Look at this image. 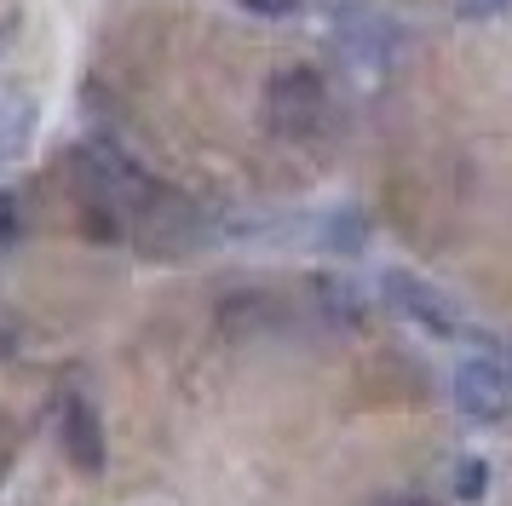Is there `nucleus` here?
<instances>
[{
	"label": "nucleus",
	"mask_w": 512,
	"mask_h": 506,
	"mask_svg": "<svg viewBox=\"0 0 512 506\" xmlns=\"http://www.w3.org/2000/svg\"><path fill=\"white\" fill-rule=\"evenodd\" d=\"M392 506H432V501H420V495H403V501H392Z\"/></svg>",
	"instance_id": "0eeeda50"
},
{
	"label": "nucleus",
	"mask_w": 512,
	"mask_h": 506,
	"mask_svg": "<svg viewBox=\"0 0 512 506\" xmlns=\"http://www.w3.org/2000/svg\"><path fill=\"white\" fill-rule=\"evenodd\" d=\"M58 443H64V455H70L75 472H87V478H98L104 472V420H98V409L81 397V391H70L64 403H58Z\"/></svg>",
	"instance_id": "20e7f679"
},
{
	"label": "nucleus",
	"mask_w": 512,
	"mask_h": 506,
	"mask_svg": "<svg viewBox=\"0 0 512 506\" xmlns=\"http://www.w3.org/2000/svg\"><path fill=\"white\" fill-rule=\"evenodd\" d=\"M512 0H455V12H461L466 23H484V18H501Z\"/></svg>",
	"instance_id": "423d86ee"
},
{
	"label": "nucleus",
	"mask_w": 512,
	"mask_h": 506,
	"mask_svg": "<svg viewBox=\"0 0 512 506\" xmlns=\"http://www.w3.org/2000/svg\"><path fill=\"white\" fill-rule=\"evenodd\" d=\"M455 409L478 426H501L512 414V351L507 345H484L478 357L455 368Z\"/></svg>",
	"instance_id": "f257e3e1"
},
{
	"label": "nucleus",
	"mask_w": 512,
	"mask_h": 506,
	"mask_svg": "<svg viewBox=\"0 0 512 506\" xmlns=\"http://www.w3.org/2000/svg\"><path fill=\"white\" fill-rule=\"evenodd\" d=\"M380 294H386V305H392L397 317H409L415 328L438 334V340H461V334H472L466 317L455 311V299L438 294L432 282H420V276H409V271H386L380 276Z\"/></svg>",
	"instance_id": "f03ea898"
},
{
	"label": "nucleus",
	"mask_w": 512,
	"mask_h": 506,
	"mask_svg": "<svg viewBox=\"0 0 512 506\" xmlns=\"http://www.w3.org/2000/svg\"><path fill=\"white\" fill-rule=\"evenodd\" d=\"M323 104H328V92H323L317 69H282L265 87V121H271V133H288V138L311 133L323 121Z\"/></svg>",
	"instance_id": "7ed1b4c3"
},
{
	"label": "nucleus",
	"mask_w": 512,
	"mask_h": 506,
	"mask_svg": "<svg viewBox=\"0 0 512 506\" xmlns=\"http://www.w3.org/2000/svg\"><path fill=\"white\" fill-rule=\"evenodd\" d=\"M484 489H489V460L466 455L461 466H455V495H461V501H484Z\"/></svg>",
	"instance_id": "39448f33"
}]
</instances>
